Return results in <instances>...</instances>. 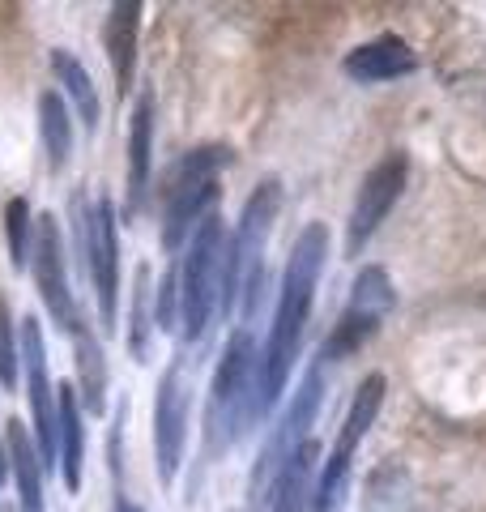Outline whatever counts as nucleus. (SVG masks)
<instances>
[{
    "label": "nucleus",
    "instance_id": "9b49d317",
    "mask_svg": "<svg viewBox=\"0 0 486 512\" xmlns=\"http://www.w3.org/2000/svg\"><path fill=\"white\" fill-rule=\"evenodd\" d=\"M22 342V372H26V397H30V436H35L39 461H52L60 453V419H56V389L47 380V355H43V329L39 316H22L18 329Z\"/></svg>",
    "mask_w": 486,
    "mask_h": 512
},
{
    "label": "nucleus",
    "instance_id": "6ab92c4d",
    "mask_svg": "<svg viewBox=\"0 0 486 512\" xmlns=\"http://www.w3.org/2000/svg\"><path fill=\"white\" fill-rule=\"evenodd\" d=\"M9 461H13V483H18L22 512H43V461L30 427L9 419Z\"/></svg>",
    "mask_w": 486,
    "mask_h": 512
},
{
    "label": "nucleus",
    "instance_id": "a878e982",
    "mask_svg": "<svg viewBox=\"0 0 486 512\" xmlns=\"http://www.w3.org/2000/svg\"><path fill=\"white\" fill-rule=\"evenodd\" d=\"M154 325L158 329H175V308H180V269H167L158 295H154Z\"/></svg>",
    "mask_w": 486,
    "mask_h": 512
},
{
    "label": "nucleus",
    "instance_id": "20e7f679",
    "mask_svg": "<svg viewBox=\"0 0 486 512\" xmlns=\"http://www.w3.org/2000/svg\"><path fill=\"white\" fill-rule=\"evenodd\" d=\"M73 235L81 269H90L94 291H99V320L107 333L120 329V239H116V205L107 197L86 201V192H73Z\"/></svg>",
    "mask_w": 486,
    "mask_h": 512
},
{
    "label": "nucleus",
    "instance_id": "6e6552de",
    "mask_svg": "<svg viewBox=\"0 0 486 512\" xmlns=\"http://www.w3.org/2000/svg\"><path fill=\"white\" fill-rule=\"evenodd\" d=\"M320 393H324V359H316L312 367H307L303 380H299V389L290 393V410L282 414L278 431L269 436L265 453H261V461H256V470H252V478H248V495H252V500L269 491L273 474H278V470L286 466V457L307 440V427H312L316 410H320Z\"/></svg>",
    "mask_w": 486,
    "mask_h": 512
},
{
    "label": "nucleus",
    "instance_id": "b1692460",
    "mask_svg": "<svg viewBox=\"0 0 486 512\" xmlns=\"http://www.w3.org/2000/svg\"><path fill=\"white\" fill-rule=\"evenodd\" d=\"M5 239H9V265L26 269L30 265V244H35V222H30L26 197H13L5 205Z\"/></svg>",
    "mask_w": 486,
    "mask_h": 512
},
{
    "label": "nucleus",
    "instance_id": "9d476101",
    "mask_svg": "<svg viewBox=\"0 0 486 512\" xmlns=\"http://www.w3.org/2000/svg\"><path fill=\"white\" fill-rule=\"evenodd\" d=\"M380 406H384V376H367V380L359 384V393H354V402H350V414H346V423H342V436H337L333 453H329V461H324V470H320L316 508H312V512H333L337 495H342V487H346L350 457H354V448L363 444L367 427L376 423Z\"/></svg>",
    "mask_w": 486,
    "mask_h": 512
},
{
    "label": "nucleus",
    "instance_id": "f257e3e1",
    "mask_svg": "<svg viewBox=\"0 0 486 512\" xmlns=\"http://www.w3.org/2000/svg\"><path fill=\"white\" fill-rule=\"evenodd\" d=\"M324 256H329V231H324V222H307L303 235L295 239V248H290V261H286V274H282V299H278V312H273L269 346L261 355V419L282 397L290 363L299 359Z\"/></svg>",
    "mask_w": 486,
    "mask_h": 512
},
{
    "label": "nucleus",
    "instance_id": "ddd939ff",
    "mask_svg": "<svg viewBox=\"0 0 486 512\" xmlns=\"http://www.w3.org/2000/svg\"><path fill=\"white\" fill-rule=\"evenodd\" d=\"M188 440V389H184V359H175L158 380L154 397V448H158V478L171 483L184 461Z\"/></svg>",
    "mask_w": 486,
    "mask_h": 512
},
{
    "label": "nucleus",
    "instance_id": "bb28decb",
    "mask_svg": "<svg viewBox=\"0 0 486 512\" xmlns=\"http://www.w3.org/2000/svg\"><path fill=\"white\" fill-rule=\"evenodd\" d=\"M111 512H141L137 504H128V500H116V508H111Z\"/></svg>",
    "mask_w": 486,
    "mask_h": 512
},
{
    "label": "nucleus",
    "instance_id": "423d86ee",
    "mask_svg": "<svg viewBox=\"0 0 486 512\" xmlns=\"http://www.w3.org/2000/svg\"><path fill=\"white\" fill-rule=\"evenodd\" d=\"M222 256H226L222 218L205 214L201 227L188 239V256L180 265V325H184L188 338H201L209 316H214V308H218Z\"/></svg>",
    "mask_w": 486,
    "mask_h": 512
},
{
    "label": "nucleus",
    "instance_id": "39448f33",
    "mask_svg": "<svg viewBox=\"0 0 486 512\" xmlns=\"http://www.w3.org/2000/svg\"><path fill=\"white\" fill-rule=\"evenodd\" d=\"M231 167V150L226 146H201L192 150L171 180V201H167V218H162V248L180 252L188 244V235L201 227V214L214 205L218 197V171Z\"/></svg>",
    "mask_w": 486,
    "mask_h": 512
},
{
    "label": "nucleus",
    "instance_id": "412c9836",
    "mask_svg": "<svg viewBox=\"0 0 486 512\" xmlns=\"http://www.w3.org/2000/svg\"><path fill=\"white\" fill-rule=\"evenodd\" d=\"M39 137H43L47 171L60 175L73 158V120H69V107H64V99L56 90L39 94Z\"/></svg>",
    "mask_w": 486,
    "mask_h": 512
},
{
    "label": "nucleus",
    "instance_id": "a211bd4d",
    "mask_svg": "<svg viewBox=\"0 0 486 512\" xmlns=\"http://www.w3.org/2000/svg\"><path fill=\"white\" fill-rule=\"evenodd\" d=\"M316 457H320L316 440H303L295 453L286 457V466L273 474V483H269V512H303L307 508V478L316 470Z\"/></svg>",
    "mask_w": 486,
    "mask_h": 512
},
{
    "label": "nucleus",
    "instance_id": "2eb2a0df",
    "mask_svg": "<svg viewBox=\"0 0 486 512\" xmlns=\"http://www.w3.org/2000/svg\"><path fill=\"white\" fill-rule=\"evenodd\" d=\"M137 35H141V5H137V0L111 5L107 26H103V47H107L111 77H116V90H120V94L133 90V73H137Z\"/></svg>",
    "mask_w": 486,
    "mask_h": 512
},
{
    "label": "nucleus",
    "instance_id": "1a4fd4ad",
    "mask_svg": "<svg viewBox=\"0 0 486 512\" xmlns=\"http://www.w3.org/2000/svg\"><path fill=\"white\" fill-rule=\"evenodd\" d=\"M405 180H410V158L401 150L384 154L376 167L363 175L359 192H354V210L346 222V256H359L367 248V239L380 231V222L388 218V210L401 201Z\"/></svg>",
    "mask_w": 486,
    "mask_h": 512
},
{
    "label": "nucleus",
    "instance_id": "4be33fe9",
    "mask_svg": "<svg viewBox=\"0 0 486 512\" xmlns=\"http://www.w3.org/2000/svg\"><path fill=\"white\" fill-rule=\"evenodd\" d=\"M52 73H56V82L69 90V99L77 103V116L86 120V128L94 133V128H99V116H103V103H99V90H94L86 64H81L73 52L56 47V52H52Z\"/></svg>",
    "mask_w": 486,
    "mask_h": 512
},
{
    "label": "nucleus",
    "instance_id": "aec40b11",
    "mask_svg": "<svg viewBox=\"0 0 486 512\" xmlns=\"http://www.w3.org/2000/svg\"><path fill=\"white\" fill-rule=\"evenodd\" d=\"M56 419H60V461H64V487L81 491V457H86V423H81L77 389L60 384L56 389Z\"/></svg>",
    "mask_w": 486,
    "mask_h": 512
},
{
    "label": "nucleus",
    "instance_id": "dca6fc26",
    "mask_svg": "<svg viewBox=\"0 0 486 512\" xmlns=\"http://www.w3.org/2000/svg\"><path fill=\"white\" fill-rule=\"evenodd\" d=\"M73 355H77V402L86 406V414H99L107 410V359H103V346L94 338V329L86 320L73 325Z\"/></svg>",
    "mask_w": 486,
    "mask_h": 512
},
{
    "label": "nucleus",
    "instance_id": "0eeeda50",
    "mask_svg": "<svg viewBox=\"0 0 486 512\" xmlns=\"http://www.w3.org/2000/svg\"><path fill=\"white\" fill-rule=\"evenodd\" d=\"M393 303H397V295H393V282H388L384 269L380 265L359 269V278H354V286H350V303H346V312L337 316L333 333L324 338L320 359L337 363V359L359 355V350L376 338L380 320L393 312Z\"/></svg>",
    "mask_w": 486,
    "mask_h": 512
},
{
    "label": "nucleus",
    "instance_id": "f8f14e48",
    "mask_svg": "<svg viewBox=\"0 0 486 512\" xmlns=\"http://www.w3.org/2000/svg\"><path fill=\"white\" fill-rule=\"evenodd\" d=\"M30 265H35V286L43 308L52 312V325L60 333H73L77 325V303L69 291V269H64V235L52 214L35 222V244H30Z\"/></svg>",
    "mask_w": 486,
    "mask_h": 512
},
{
    "label": "nucleus",
    "instance_id": "f03ea898",
    "mask_svg": "<svg viewBox=\"0 0 486 512\" xmlns=\"http://www.w3.org/2000/svg\"><path fill=\"white\" fill-rule=\"evenodd\" d=\"M248 423H261V350L248 329H235L214 372V389H209L205 448L209 453L231 448Z\"/></svg>",
    "mask_w": 486,
    "mask_h": 512
},
{
    "label": "nucleus",
    "instance_id": "4468645a",
    "mask_svg": "<svg viewBox=\"0 0 486 512\" xmlns=\"http://www.w3.org/2000/svg\"><path fill=\"white\" fill-rule=\"evenodd\" d=\"M346 77H354V82H397V77H410L418 69V56L414 47L397 39V35H384V39H371L363 47H354V52L342 60Z\"/></svg>",
    "mask_w": 486,
    "mask_h": 512
},
{
    "label": "nucleus",
    "instance_id": "393cba45",
    "mask_svg": "<svg viewBox=\"0 0 486 512\" xmlns=\"http://www.w3.org/2000/svg\"><path fill=\"white\" fill-rule=\"evenodd\" d=\"M18 325H13V312H9V299L0 295V384L13 393L18 389Z\"/></svg>",
    "mask_w": 486,
    "mask_h": 512
},
{
    "label": "nucleus",
    "instance_id": "7ed1b4c3",
    "mask_svg": "<svg viewBox=\"0 0 486 512\" xmlns=\"http://www.w3.org/2000/svg\"><path fill=\"white\" fill-rule=\"evenodd\" d=\"M278 210H282V184L278 180H261L252 197L243 201L239 231H235L231 244H226V256H222V286H218L222 316L235 312L239 295H248V308L243 312H252L256 303H261V269H265V248H269Z\"/></svg>",
    "mask_w": 486,
    "mask_h": 512
},
{
    "label": "nucleus",
    "instance_id": "f3484780",
    "mask_svg": "<svg viewBox=\"0 0 486 512\" xmlns=\"http://www.w3.org/2000/svg\"><path fill=\"white\" fill-rule=\"evenodd\" d=\"M154 163V94H141L128 124V210H137Z\"/></svg>",
    "mask_w": 486,
    "mask_h": 512
},
{
    "label": "nucleus",
    "instance_id": "5701e85b",
    "mask_svg": "<svg viewBox=\"0 0 486 512\" xmlns=\"http://www.w3.org/2000/svg\"><path fill=\"white\" fill-rule=\"evenodd\" d=\"M150 265H137V278H133V325H128V350L133 359L145 363L150 355V329H154V316H150Z\"/></svg>",
    "mask_w": 486,
    "mask_h": 512
}]
</instances>
